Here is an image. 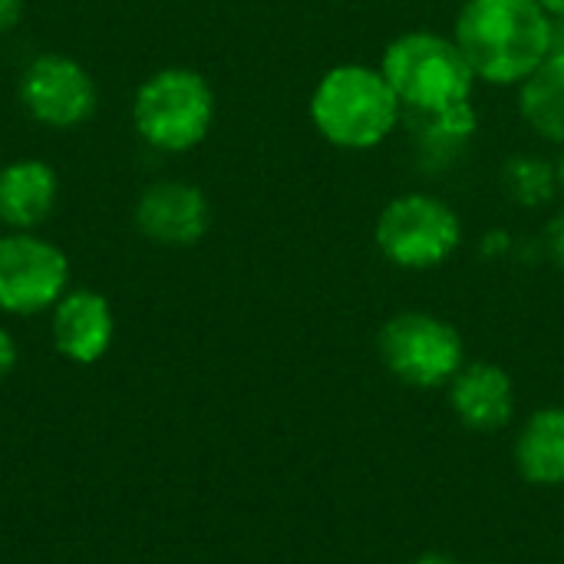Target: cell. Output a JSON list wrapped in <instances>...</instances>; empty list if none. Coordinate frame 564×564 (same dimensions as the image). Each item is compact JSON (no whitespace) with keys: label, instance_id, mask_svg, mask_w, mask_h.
Returning <instances> with one entry per match:
<instances>
[{"label":"cell","instance_id":"6da1fadb","mask_svg":"<svg viewBox=\"0 0 564 564\" xmlns=\"http://www.w3.org/2000/svg\"><path fill=\"white\" fill-rule=\"evenodd\" d=\"M453 40L486 86H519L552 53V13L539 0H466Z\"/></svg>","mask_w":564,"mask_h":564},{"label":"cell","instance_id":"7a4b0ae2","mask_svg":"<svg viewBox=\"0 0 564 564\" xmlns=\"http://www.w3.org/2000/svg\"><path fill=\"white\" fill-rule=\"evenodd\" d=\"M314 132L344 152H367L383 145L403 122V106L380 73L367 63L330 66L307 102Z\"/></svg>","mask_w":564,"mask_h":564},{"label":"cell","instance_id":"3957f363","mask_svg":"<svg viewBox=\"0 0 564 564\" xmlns=\"http://www.w3.org/2000/svg\"><path fill=\"white\" fill-rule=\"evenodd\" d=\"M380 73L393 86L406 119L459 109L473 102L479 86L453 33L436 30H406L393 36L380 53Z\"/></svg>","mask_w":564,"mask_h":564},{"label":"cell","instance_id":"277c9868","mask_svg":"<svg viewBox=\"0 0 564 564\" xmlns=\"http://www.w3.org/2000/svg\"><path fill=\"white\" fill-rule=\"evenodd\" d=\"M215 109V89L198 69L162 66L132 96V129L149 149L182 155L208 139Z\"/></svg>","mask_w":564,"mask_h":564},{"label":"cell","instance_id":"5b68a950","mask_svg":"<svg viewBox=\"0 0 564 564\" xmlns=\"http://www.w3.org/2000/svg\"><path fill=\"white\" fill-rule=\"evenodd\" d=\"M373 245L380 258L400 271H433L459 251L463 218L436 192H400L380 208Z\"/></svg>","mask_w":564,"mask_h":564},{"label":"cell","instance_id":"8992f818","mask_svg":"<svg viewBox=\"0 0 564 564\" xmlns=\"http://www.w3.org/2000/svg\"><path fill=\"white\" fill-rule=\"evenodd\" d=\"M380 364L413 390L449 387L466 364V340L456 324L430 311H400L377 334Z\"/></svg>","mask_w":564,"mask_h":564},{"label":"cell","instance_id":"52a82bcc","mask_svg":"<svg viewBox=\"0 0 564 564\" xmlns=\"http://www.w3.org/2000/svg\"><path fill=\"white\" fill-rule=\"evenodd\" d=\"M69 291V258L36 231L0 235V311L33 317Z\"/></svg>","mask_w":564,"mask_h":564},{"label":"cell","instance_id":"ba28073f","mask_svg":"<svg viewBox=\"0 0 564 564\" xmlns=\"http://www.w3.org/2000/svg\"><path fill=\"white\" fill-rule=\"evenodd\" d=\"M20 106L46 129H76L93 119L99 106V86L93 73L66 53L33 56L17 83Z\"/></svg>","mask_w":564,"mask_h":564},{"label":"cell","instance_id":"9c48e42d","mask_svg":"<svg viewBox=\"0 0 564 564\" xmlns=\"http://www.w3.org/2000/svg\"><path fill=\"white\" fill-rule=\"evenodd\" d=\"M132 221L152 245L192 248L212 228L208 195L185 178H159L142 188L132 208Z\"/></svg>","mask_w":564,"mask_h":564},{"label":"cell","instance_id":"30bf717a","mask_svg":"<svg viewBox=\"0 0 564 564\" xmlns=\"http://www.w3.org/2000/svg\"><path fill=\"white\" fill-rule=\"evenodd\" d=\"M50 337L59 357L89 367L102 360L116 337L109 301L93 288H69L50 311Z\"/></svg>","mask_w":564,"mask_h":564},{"label":"cell","instance_id":"8fae6325","mask_svg":"<svg viewBox=\"0 0 564 564\" xmlns=\"http://www.w3.org/2000/svg\"><path fill=\"white\" fill-rule=\"evenodd\" d=\"M449 410L473 433H499L516 416V383L492 360H466L449 380Z\"/></svg>","mask_w":564,"mask_h":564},{"label":"cell","instance_id":"7c38bea8","mask_svg":"<svg viewBox=\"0 0 564 564\" xmlns=\"http://www.w3.org/2000/svg\"><path fill=\"white\" fill-rule=\"evenodd\" d=\"M59 175L43 159H13L0 165V221L10 231H36L53 218Z\"/></svg>","mask_w":564,"mask_h":564},{"label":"cell","instance_id":"4fadbf2b","mask_svg":"<svg viewBox=\"0 0 564 564\" xmlns=\"http://www.w3.org/2000/svg\"><path fill=\"white\" fill-rule=\"evenodd\" d=\"M516 469L529 486H564V403L545 406L525 420L516 436Z\"/></svg>","mask_w":564,"mask_h":564},{"label":"cell","instance_id":"5bb4252c","mask_svg":"<svg viewBox=\"0 0 564 564\" xmlns=\"http://www.w3.org/2000/svg\"><path fill=\"white\" fill-rule=\"evenodd\" d=\"M516 89L525 126L542 142L564 149V53H549L545 63Z\"/></svg>","mask_w":564,"mask_h":564},{"label":"cell","instance_id":"9a60e30c","mask_svg":"<svg viewBox=\"0 0 564 564\" xmlns=\"http://www.w3.org/2000/svg\"><path fill=\"white\" fill-rule=\"evenodd\" d=\"M499 185L522 212H539L558 195V169L539 152H516L502 162Z\"/></svg>","mask_w":564,"mask_h":564},{"label":"cell","instance_id":"2e32d148","mask_svg":"<svg viewBox=\"0 0 564 564\" xmlns=\"http://www.w3.org/2000/svg\"><path fill=\"white\" fill-rule=\"evenodd\" d=\"M545 251H549L552 264L564 271V208L555 212L545 225Z\"/></svg>","mask_w":564,"mask_h":564},{"label":"cell","instance_id":"e0dca14e","mask_svg":"<svg viewBox=\"0 0 564 564\" xmlns=\"http://www.w3.org/2000/svg\"><path fill=\"white\" fill-rule=\"evenodd\" d=\"M17 360H20V350H17V340H13V334L0 327V380L13 373Z\"/></svg>","mask_w":564,"mask_h":564},{"label":"cell","instance_id":"ac0fdd59","mask_svg":"<svg viewBox=\"0 0 564 564\" xmlns=\"http://www.w3.org/2000/svg\"><path fill=\"white\" fill-rule=\"evenodd\" d=\"M23 3H26V0H0V33H10V30L20 23Z\"/></svg>","mask_w":564,"mask_h":564},{"label":"cell","instance_id":"d6986e66","mask_svg":"<svg viewBox=\"0 0 564 564\" xmlns=\"http://www.w3.org/2000/svg\"><path fill=\"white\" fill-rule=\"evenodd\" d=\"M413 564H463L459 558H453V555H446V552H423L420 558Z\"/></svg>","mask_w":564,"mask_h":564},{"label":"cell","instance_id":"ffe728a7","mask_svg":"<svg viewBox=\"0 0 564 564\" xmlns=\"http://www.w3.org/2000/svg\"><path fill=\"white\" fill-rule=\"evenodd\" d=\"M552 17H564V0H539Z\"/></svg>","mask_w":564,"mask_h":564},{"label":"cell","instance_id":"44dd1931","mask_svg":"<svg viewBox=\"0 0 564 564\" xmlns=\"http://www.w3.org/2000/svg\"><path fill=\"white\" fill-rule=\"evenodd\" d=\"M555 169H558V192L564 195V152L555 159Z\"/></svg>","mask_w":564,"mask_h":564}]
</instances>
